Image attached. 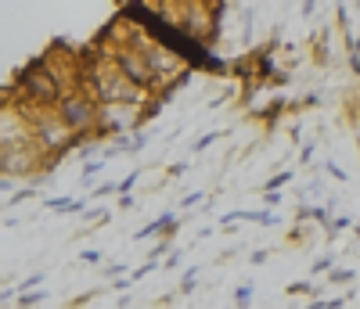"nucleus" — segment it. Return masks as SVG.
Wrapping results in <instances>:
<instances>
[{"label": "nucleus", "instance_id": "f257e3e1", "mask_svg": "<svg viewBox=\"0 0 360 309\" xmlns=\"http://www.w3.org/2000/svg\"><path fill=\"white\" fill-rule=\"evenodd\" d=\"M15 94H18V105H25V108H58L69 90L51 69V61L37 58L33 65H25L15 76Z\"/></svg>", "mask_w": 360, "mask_h": 309}, {"label": "nucleus", "instance_id": "f03ea898", "mask_svg": "<svg viewBox=\"0 0 360 309\" xmlns=\"http://www.w3.org/2000/svg\"><path fill=\"white\" fill-rule=\"evenodd\" d=\"M51 154L29 137V140H4L0 144V169H4V180H33V173L51 169Z\"/></svg>", "mask_w": 360, "mask_h": 309}, {"label": "nucleus", "instance_id": "7ed1b4c3", "mask_svg": "<svg viewBox=\"0 0 360 309\" xmlns=\"http://www.w3.org/2000/svg\"><path fill=\"white\" fill-rule=\"evenodd\" d=\"M58 115L65 119V126L86 140V137H98L101 130V105L86 94V90H69V94L62 98V105H58Z\"/></svg>", "mask_w": 360, "mask_h": 309}, {"label": "nucleus", "instance_id": "20e7f679", "mask_svg": "<svg viewBox=\"0 0 360 309\" xmlns=\"http://www.w3.org/2000/svg\"><path fill=\"white\" fill-rule=\"evenodd\" d=\"M112 61H115V69L123 72L137 90H144V94H152L155 86H162V79H159V72L152 69V61H148V54L137 47V44H119L115 51H112Z\"/></svg>", "mask_w": 360, "mask_h": 309}, {"label": "nucleus", "instance_id": "39448f33", "mask_svg": "<svg viewBox=\"0 0 360 309\" xmlns=\"http://www.w3.org/2000/svg\"><path fill=\"white\" fill-rule=\"evenodd\" d=\"M144 115H148L144 105H101V130H98V137L115 140V137L137 133Z\"/></svg>", "mask_w": 360, "mask_h": 309}, {"label": "nucleus", "instance_id": "423d86ee", "mask_svg": "<svg viewBox=\"0 0 360 309\" xmlns=\"http://www.w3.org/2000/svg\"><path fill=\"white\" fill-rule=\"evenodd\" d=\"M176 227H180V212H162L159 220H152L148 227H141V230H137L134 237H137V241H144V237H155V234H162V237L169 241Z\"/></svg>", "mask_w": 360, "mask_h": 309}, {"label": "nucleus", "instance_id": "0eeeda50", "mask_svg": "<svg viewBox=\"0 0 360 309\" xmlns=\"http://www.w3.org/2000/svg\"><path fill=\"white\" fill-rule=\"evenodd\" d=\"M51 212H58V216H83L86 212V198H51V202H44Z\"/></svg>", "mask_w": 360, "mask_h": 309}, {"label": "nucleus", "instance_id": "6e6552de", "mask_svg": "<svg viewBox=\"0 0 360 309\" xmlns=\"http://www.w3.org/2000/svg\"><path fill=\"white\" fill-rule=\"evenodd\" d=\"M44 302H47V291H25V295H18V309H37Z\"/></svg>", "mask_w": 360, "mask_h": 309}, {"label": "nucleus", "instance_id": "1a4fd4ad", "mask_svg": "<svg viewBox=\"0 0 360 309\" xmlns=\"http://www.w3.org/2000/svg\"><path fill=\"white\" fill-rule=\"evenodd\" d=\"M288 180H292V173H278V176H270V180L263 183V195H274L278 188H285Z\"/></svg>", "mask_w": 360, "mask_h": 309}, {"label": "nucleus", "instance_id": "9d476101", "mask_svg": "<svg viewBox=\"0 0 360 309\" xmlns=\"http://www.w3.org/2000/svg\"><path fill=\"white\" fill-rule=\"evenodd\" d=\"M234 305L238 309H249L252 305V284H242V288L234 291Z\"/></svg>", "mask_w": 360, "mask_h": 309}, {"label": "nucleus", "instance_id": "9b49d317", "mask_svg": "<svg viewBox=\"0 0 360 309\" xmlns=\"http://www.w3.org/2000/svg\"><path fill=\"white\" fill-rule=\"evenodd\" d=\"M105 277H108V281H119V277H130V263H112V266H105Z\"/></svg>", "mask_w": 360, "mask_h": 309}, {"label": "nucleus", "instance_id": "f8f14e48", "mask_svg": "<svg viewBox=\"0 0 360 309\" xmlns=\"http://www.w3.org/2000/svg\"><path fill=\"white\" fill-rule=\"evenodd\" d=\"M101 169H105V159H90V162L83 166V180H94Z\"/></svg>", "mask_w": 360, "mask_h": 309}, {"label": "nucleus", "instance_id": "ddd939ff", "mask_svg": "<svg viewBox=\"0 0 360 309\" xmlns=\"http://www.w3.org/2000/svg\"><path fill=\"white\" fill-rule=\"evenodd\" d=\"M137 176H141V169H134L127 180H119V195H130V191H134V183H137Z\"/></svg>", "mask_w": 360, "mask_h": 309}, {"label": "nucleus", "instance_id": "4468645a", "mask_svg": "<svg viewBox=\"0 0 360 309\" xmlns=\"http://www.w3.org/2000/svg\"><path fill=\"white\" fill-rule=\"evenodd\" d=\"M288 295H314V284H310V281H295V284L288 288Z\"/></svg>", "mask_w": 360, "mask_h": 309}, {"label": "nucleus", "instance_id": "2eb2a0df", "mask_svg": "<svg viewBox=\"0 0 360 309\" xmlns=\"http://www.w3.org/2000/svg\"><path fill=\"white\" fill-rule=\"evenodd\" d=\"M353 281V270H332V284H349Z\"/></svg>", "mask_w": 360, "mask_h": 309}, {"label": "nucleus", "instance_id": "dca6fc26", "mask_svg": "<svg viewBox=\"0 0 360 309\" xmlns=\"http://www.w3.org/2000/svg\"><path fill=\"white\" fill-rule=\"evenodd\" d=\"M37 284H44V273H33V277H25V281L18 284V291H29V288H37Z\"/></svg>", "mask_w": 360, "mask_h": 309}, {"label": "nucleus", "instance_id": "f3484780", "mask_svg": "<svg viewBox=\"0 0 360 309\" xmlns=\"http://www.w3.org/2000/svg\"><path fill=\"white\" fill-rule=\"evenodd\" d=\"M217 137H220V133H205V137H198V140H195V147H191V151H205V147H209V144H213V140H217Z\"/></svg>", "mask_w": 360, "mask_h": 309}, {"label": "nucleus", "instance_id": "a211bd4d", "mask_svg": "<svg viewBox=\"0 0 360 309\" xmlns=\"http://www.w3.org/2000/svg\"><path fill=\"white\" fill-rule=\"evenodd\" d=\"M119 209H123V212L137 209V198H134V195H119Z\"/></svg>", "mask_w": 360, "mask_h": 309}, {"label": "nucleus", "instance_id": "6ab92c4d", "mask_svg": "<svg viewBox=\"0 0 360 309\" xmlns=\"http://www.w3.org/2000/svg\"><path fill=\"white\" fill-rule=\"evenodd\" d=\"M328 176H335V180H349V176L342 173V166H335V162H328Z\"/></svg>", "mask_w": 360, "mask_h": 309}, {"label": "nucleus", "instance_id": "aec40b11", "mask_svg": "<svg viewBox=\"0 0 360 309\" xmlns=\"http://www.w3.org/2000/svg\"><path fill=\"white\" fill-rule=\"evenodd\" d=\"M79 259H83V263H98V259H101V252H94V249H86V252H83Z\"/></svg>", "mask_w": 360, "mask_h": 309}, {"label": "nucleus", "instance_id": "412c9836", "mask_svg": "<svg viewBox=\"0 0 360 309\" xmlns=\"http://www.w3.org/2000/svg\"><path fill=\"white\" fill-rule=\"evenodd\" d=\"M328 266H332V259H317V263H314V273H324Z\"/></svg>", "mask_w": 360, "mask_h": 309}, {"label": "nucleus", "instance_id": "4be33fe9", "mask_svg": "<svg viewBox=\"0 0 360 309\" xmlns=\"http://www.w3.org/2000/svg\"><path fill=\"white\" fill-rule=\"evenodd\" d=\"M195 202H202V191H195V195H188V198H184V202H180V205H184V209H188V205H195Z\"/></svg>", "mask_w": 360, "mask_h": 309}, {"label": "nucleus", "instance_id": "5701e85b", "mask_svg": "<svg viewBox=\"0 0 360 309\" xmlns=\"http://www.w3.org/2000/svg\"><path fill=\"white\" fill-rule=\"evenodd\" d=\"M314 8H317V0H303V15H314Z\"/></svg>", "mask_w": 360, "mask_h": 309}, {"label": "nucleus", "instance_id": "b1692460", "mask_svg": "<svg viewBox=\"0 0 360 309\" xmlns=\"http://www.w3.org/2000/svg\"><path fill=\"white\" fill-rule=\"evenodd\" d=\"M356 237H360V223H356Z\"/></svg>", "mask_w": 360, "mask_h": 309}, {"label": "nucleus", "instance_id": "393cba45", "mask_svg": "<svg viewBox=\"0 0 360 309\" xmlns=\"http://www.w3.org/2000/svg\"><path fill=\"white\" fill-rule=\"evenodd\" d=\"M205 4H209V0H205Z\"/></svg>", "mask_w": 360, "mask_h": 309}, {"label": "nucleus", "instance_id": "a878e982", "mask_svg": "<svg viewBox=\"0 0 360 309\" xmlns=\"http://www.w3.org/2000/svg\"><path fill=\"white\" fill-rule=\"evenodd\" d=\"M15 309H18V305H15Z\"/></svg>", "mask_w": 360, "mask_h": 309}]
</instances>
